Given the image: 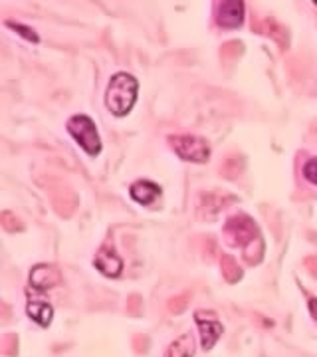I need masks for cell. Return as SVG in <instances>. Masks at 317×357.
Masks as SVG:
<instances>
[{"label": "cell", "mask_w": 317, "mask_h": 357, "mask_svg": "<svg viewBox=\"0 0 317 357\" xmlns=\"http://www.w3.org/2000/svg\"><path fill=\"white\" fill-rule=\"evenodd\" d=\"M137 93H139V82L135 77L125 72L115 74L109 82L107 93H105L107 109L117 117H123L133 109Z\"/></svg>", "instance_id": "6da1fadb"}, {"label": "cell", "mask_w": 317, "mask_h": 357, "mask_svg": "<svg viewBox=\"0 0 317 357\" xmlns=\"http://www.w3.org/2000/svg\"><path fill=\"white\" fill-rule=\"evenodd\" d=\"M68 133L79 143V147L88 155H98L102 151V139L98 135V128L93 123V119H89L88 115H74L68 119Z\"/></svg>", "instance_id": "7a4b0ae2"}, {"label": "cell", "mask_w": 317, "mask_h": 357, "mask_svg": "<svg viewBox=\"0 0 317 357\" xmlns=\"http://www.w3.org/2000/svg\"><path fill=\"white\" fill-rule=\"evenodd\" d=\"M169 145L175 149V153L192 163H206L210 157V147L208 143L199 137V135H171Z\"/></svg>", "instance_id": "3957f363"}, {"label": "cell", "mask_w": 317, "mask_h": 357, "mask_svg": "<svg viewBox=\"0 0 317 357\" xmlns=\"http://www.w3.org/2000/svg\"><path fill=\"white\" fill-rule=\"evenodd\" d=\"M194 319H196V326H199V332H201L203 347L204 349H212L216 342H218V337L224 332L222 324L212 314H203V312H196Z\"/></svg>", "instance_id": "277c9868"}, {"label": "cell", "mask_w": 317, "mask_h": 357, "mask_svg": "<svg viewBox=\"0 0 317 357\" xmlns=\"http://www.w3.org/2000/svg\"><path fill=\"white\" fill-rule=\"evenodd\" d=\"M226 236L232 244H246L248 241H252L254 234H256V225L248 217H236L230 218L229 225H226Z\"/></svg>", "instance_id": "5b68a950"}, {"label": "cell", "mask_w": 317, "mask_h": 357, "mask_svg": "<svg viewBox=\"0 0 317 357\" xmlns=\"http://www.w3.org/2000/svg\"><path fill=\"white\" fill-rule=\"evenodd\" d=\"M218 24L224 28H238L244 20V2L238 0H229V2H220L218 4V13H216Z\"/></svg>", "instance_id": "8992f818"}, {"label": "cell", "mask_w": 317, "mask_h": 357, "mask_svg": "<svg viewBox=\"0 0 317 357\" xmlns=\"http://www.w3.org/2000/svg\"><path fill=\"white\" fill-rule=\"evenodd\" d=\"M95 268H98L102 274H105V276L115 278V276L121 274L123 262H121V258L117 256L115 248H111V246H102L98 256H95Z\"/></svg>", "instance_id": "52a82bcc"}, {"label": "cell", "mask_w": 317, "mask_h": 357, "mask_svg": "<svg viewBox=\"0 0 317 357\" xmlns=\"http://www.w3.org/2000/svg\"><path fill=\"white\" fill-rule=\"evenodd\" d=\"M30 284L36 288V290H50L56 284H60V272L54 266L48 264H40L32 272H30Z\"/></svg>", "instance_id": "ba28073f"}, {"label": "cell", "mask_w": 317, "mask_h": 357, "mask_svg": "<svg viewBox=\"0 0 317 357\" xmlns=\"http://www.w3.org/2000/svg\"><path fill=\"white\" fill-rule=\"evenodd\" d=\"M129 195L139 204H151L161 197V187L153 181H135L129 189Z\"/></svg>", "instance_id": "9c48e42d"}, {"label": "cell", "mask_w": 317, "mask_h": 357, "mask_svg": "<svg viewBox=\"0 0 317 357\" xmlns=\"http://www.w3.org/2000/svg\"><path fill=\"white\" fill-rule=\"evenodd\" d=\"M28 316L34 319L36 324H40L42 328H48L52 321V316H54V310L44 300H30L28 302Z\"/></svg>", "instance_id": "30bf717a"}, {"label": "cell", "mask_w": 317, "mask_h": 357, "mask_svg": "<svg viewBox=\"0 0 317 357\" xmlns=\"http://www.w3.org/2000/svg\"><path fill=\"white\" fill-rule=\"evenodd\" d=\"M165 357H194V340L190 333H183L167 347Z\"/></svg>", "instance_id": "8fae6325"}, {"label": "cell", "mask_w": 317, "mask_h": 357, "mask_svg": "<svg viewBox=\"0 0 317 357\" xmlns=\"http://www.w3.org/2000/svg\"><path fill=\"white\" fill-rule=\"evenodd\" d=\"M6 26H8V28H13V30H16L18 34H22L26 40H30V42H34V44H36V42H40L38 34H36L32 28H28V26L18 24V22H6Z\"/></svg>", "instance_id": "7c38bea8"}, {"label": "cell", "mask_w": 317, "mask_h": 357, "mask_svg": "<svg viewBox=\"0 0 317 357\" xmlns=\"http://www.w3.org/2000/svg\"><path fill=\"white\" fill-rule=\"evenodd\" d=\"M304 177L307 178L309 183L317 185V157L309 159V161L304 165Z\"/></svg>", "instance_id": "4fadbf2b"}, {"label": "cell", "mask_w": 317, "mask_h": 357, "mask_svg": "<svg viewBox=\"0 0 317 357\" xmlns=\"http://www.w3.org/2000/svg\"><path fill=\"white\" fill-rule=\"evenodd\" d=\"M309 314H311V318L317 321V300L316 298H311V300H309Z\"/></svg>", "instance_id": "5bb4252c"}]
</instances>
